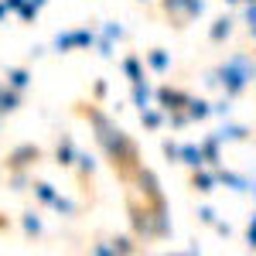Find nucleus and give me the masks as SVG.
I'll return each instance as SVG.
<instances>
[{
  "mask_svg": "<svg viewBox=\"0 0 256 256\" xmlns=\"http://www.w3.org/2000/svg\"><path fill=\"white\" fill-rule=\"evenodd\" d=\"M76 144H72V137H62L58 140V147H55V164L58 168H72V160H76Z\"/></svg>",
  "mask_w": 256,
  "mask_h": 256,
  "instance_id": "nucleus-17",
  "label": "nucleus"
},
{
  "mask_svg": "<svg viewBox=\"0 0 256 256\" xmlns=\"http://www.w3.org/2000/svg\"><path fill=\"white\" fill-rule=\"evenodd\" d=\"M123 76H126L130 82L144 79V62H140L137 55H130V58H123Z\"/></svg>",
  "mask_w": 256,
  "mask_h": 256,
  "instance_id": "nucleus-25",
  "label": "nucleus"
},
{
  "mask_svg": "<svg viewBox=\"0 0 256 256\" xmlns=\"http://www.w3.org/2000/svg\"><path fill=\"white\" fill-rule=\"evenodd\" d=\"M72 168L79 171V178H92V174H96V158H92L89 150H76V160H72Z\"/></svg>",
  "mask_w": 256,
  "mask_h": 256,
  "instance_id": "nucleus-20",
  "label": "nucleus"
},
{
  "mask_svg": "<svg viewBox=\"0 0 256 256\" xmlns=\"http://www.w3.org/2000/svg\"><path fill=\"white\" fill-rule=\"evenodd\" d=\"M130 216V229L137 239H171V208L164 205H147V202H130L126 208Z\"/></svg>",
  "mask_w": 256,
  "mask_h": 256,
  "instance_id": "nucleus-2",
  "label": "nucleus"
},
{
  "mask_svg": "<svg viewBox=\"0 0 256 256\" xmlns=\"http://www.w3.org/2000/svg\"><path fill=\"white\" fill-rule=\"evenodd\" d=\"M232 24H236V20L229 18V14H226V18H216V20H212V28H208V41L222 44V41L232 34Z\"/></svg>",
  "mask_w": 256,
  "mask_h": 256,
  "instance_id": "nucleus-18",
  "label": "nucleus"
},
{
  "mask_svg": "<svg viewBox=\"0 0 256 256\" xmlns=\"http://www.w3.org/2000/svg\"><path fill=\"white\" fill-rule=\"evenodd\" d=\"M250 192H253V195H256V181H253V188H250Z\"/></svg>",
  "mask_w": 256,
  "mask_h": 256,
  "instance_id": "nucleus-43",
  "label": "nucleus"
},
{
  "mask_svg": "<svg viewBox=\"0 0 256 256\" xmlns=\"http://www.w3.org/2000/svg\"><path fill=\"white\" fill-rule=\"evenodd\" d=\"M14 110H20V92H18V89H10L7 82H0V116L14 113Z\"/></svg>",
  "mask_w": 256,
  "mask_h": 256,
  "instance_id": "nucleus-16",
  "label": "nucleus"
},
{
  "mask_svg": "<svg viewBox=\"0 0 256 256\" xmlns=\"http://www.w3.org/2000/svg\"><path fill=\"white\" fill-rule=\"evenodd\" d=\"M216 137H218V144H246L250 140V126H242V123H222L216 130Z\"/></svg>",
  "mask_w": 256,
  "mask_h": 256,
  "instance_id": "nucleus-11",
  "label": "nucleus"
},
{
  "mask_svg": "<svg viewBox=\"0 0 256 256\" xmlns=\"http://www.w3.org/2000/svg\"><path fill=\"white\" fill-rule=\"evenodd\" d=\"M140 123H144L147 130H160V126H164V110H158V106L140 110Z\"/></svg>",
  "mask_w": 256,
  "mask_h": 256,
  "instance_id": "nucleus-22",
  "label": "nucleus"
},
{
  "mask_svg": "<svg viewBox=\"0 0 256 256\" xmlns=\"http://www.w3.org/2000/svg\"><path fill=\"white\" fill-rule=\"evenodd\" d=\"M31 192H34V198H38L41 205H52L55 195H58V188H55L52 181H34V184H31Z\"/></svg>",
  "mask_w": 256,
  "mask_h": 256,
  "instance_id": "nucleus-21",
  "label": "nucleus"
},
{
  "mask_svg": "<svg viewBox=\"0 0 256 256\" xmlns=\"http://www.w3.org/2000/svg\"><path fill=\"white\" fill-rule=\"evenodd\" d=\"M216 208H212V205H202V208H198V222H205V226H212V222H216Z\"/></svg>",
  "mask_w": 256,
  "mask_h": 256,
  "instance_id": "nucleus-32",
  "label": "nucleus"
},
{
  "mask_svg": "<svg viewBox=\"0 0 256 256\" xmlns=\"http://www.w3.org/2000/svg\"><path fill=\"white\" fill-rule=\"evenodd\" d=\"M0 20H7V7H4V0H0Z\"/></svg>",
  "mask_w": 256,
  "mask_h": 256,
  "instance_id": "nucleus-41",
  "label": "nucleus"
},
{
  "mask_svg": "<svg viewBox=\"0 0 256 256\" xmlns=\"http://www.w3.org/2000/svg\"><path fill=\"white\" fill-rule=\"evenodd\" d=\"M102 96H106V82L99 79L96 86H92V99H102Z\"/></svg>",
  "mask_w": 256,
  "mask_h": 256,
  "instance_id": "nucleus-38",
  "label": "nucleus"
},
{
  "mask_svg": "<svg viewBox=\"0 0 256 256\" xmlns=\"http://www.w3.org/2000/svg\"><path fill=\"white\" fill-rule=\"evenodd\" d=\"M20 229H24L28 236H41L44 226H41V218L34 216V212H24V216H20Z\"/></svg>",
  "mask_w": 256,
  "mask_h": 256,
  "instance_id": "nucleus-26",
  "label": "nucleus"
},
{
  "mask_svg": "<svg viewBox=\"0 0 256 256\" xmlns=\"http://www.w3.org/2000/svg\"><path fill=\"white\" fill-rule=\"evenodd\" d=\"M198 147H202V158H205V164H208V168H218V164H222V144H218L216 134H208V137L202 140Z\"/></svg>",
  "mask_w": 256,
  "mask_h": 256,
  "instance_id": "nucleus-14",
  "label": "nucleus"
},
{
  "mask_svg": "<svg viewBox=\"0 0 256 256\" xmlns=\"http://www.w3.org/2000/svg\"><path fill=\"white\" fill-rule=\"evenodd\" d=\"M52 208H55L58 216H76V202H72V198H62V195H55Z\"/></svg>",
  "mask_w": 256,
  "mask_h": 256,
  "instance_id": "nucleus-28",
  "label": "nucleus"
},
{
  "mask_svg": "<svg viewBox=\"0 0 256 256\" xmlns=\"http://www.w3.org/2000/svg\"><path fill=\"white\" fill-rule=\"evenodd\" d=\"M38 160H41L38 144H18V147L7 154V171H31Z\"/></svg>",
  "mask_w": 256,
  "mask_h": 256,
  "instance_id": "nucleus-7",
  "label": "nucleus"
},
{
  "mask_svg": "<svg viewBox=\"0 0 256 256\" xmlns=\"http://www.w3.org/2000/svg\"><path fill=\"white\" fill-rule=\"evenodd\" d=\"M10 188H14V192H28V188H31L28 171H10Z\"/></svg>",
  "mask_w": 256,
  "mask_h": 256,
  "instance_id": "nucleus-29",
  "label": "nucleus"
},
{
  "mask_svg": "<svg viewBox=\"0 0 256 256\" xmlns=\"http://www.w3.org/2000/svg\"><path fill=\"white\" fill-rule=\"evenodd\" d=\"M184 253H188V256H202V246H198V242H192V246H188Z\"/></svg>",
  "mask_w": 256,
  "mask_h": 256,
  "instance_id": "nucleus-40",
  "label": "nucleus"
},
{
  "mask_svg": "<svg viewBox=\"0 0 256 256\" xmlns=\"http://www.w3.org/2000/svg\"><path fill=\"white\" fill-rule=\"evenodd\" d=\"M110 246H113V256H134V253H137V242H134L130 236L110 239Z\"/></svg>",
  "mask_w": 256,
  "mask_h": 256,
  "instance_id": "nucleus-24",
  "label": "nucleus"
},
{
  "mask_svg": "<svg viewBox=\"0 0 256 256\" xmlns=\"http://www.w3.org/2000/svg\"><path fill=\"white\" fill-rule=\"evenodd\" d=\"M178 164H184V168H192V171L202 168V164H205L202 147H198V144H181V147H178Z\"/></svg>",
  "mask_w": 256,
  "mask_h": 256,
  "instance_id": "nucleus-15",
  "label": "nucleus"
},
{
  "mask_svg": "<svg viewBox=\"0 0 256 256\" xmlns=\"http://www.w3.org/2000/svg\"><path fill=\"white\" fill-rule=\"evenodd\" d=\"M126 181L134 184V192H137L147 205H164L168 198H164V188H160V178L150 171V168H144V164H137L130 174H126Z\"/></svg>",
  "mask_w": 256,
  "mask_h": 256,
  "instance_id": "nucleus-4",
  "label": "nucleus"
},
{
  "mask_svg": "<svg viewBox=\"0 0 256 256\" xmlns=\"http://www.w3.org/2000/svg\"><path fill=\"white\" fill-rule=\"evenodd\" d=\"M96 44V31L92 28H72V31H58L55 41H52V48L55 52H79V48H92Z\"/></svg>",
  "mask_w": 256,
  "mask_h": 256,
  "instance_id": "nucleus-6",
  "label": "nucleus"
},
{
  "mask_svg": "<svg viewBox=\"0 0 256 256\" xmlns=\"http://www.w3.org/2000/svg\"><path fill=\"white\" fill-rule=\"evenodd\" d=\"M192 188H195V192H202V195H212V192L218 188L216 168H208V164L195 168V171H192Z\"/></svg>",
  "mask_w": 256,
  "mask_h": 256,
  "instance_id": "nucleus-9",
  "label": "nucleus"
},
{
  "mask_svg": "<svg viewBox=\"0 0 256 256\" xmlns=\"http://www.w3.org/2000/svg\"><path fill=\"white\" fill-rule=\"evenodd\" d=\"M216 178H218V184H226L229 192H239V195H250V188H253V181H250V178L236 174V171H226L222 164L216 168Z\"/></svg>",
  "mask_w": 256,
  "mask_h": 256,
  "instance_id": "nucleus-10",
  "label": "nucleus"
},
{
  "mask_svg": "<svg viewBox=\"0 0 256 256\" xmlns=\"http://www.w3.org/2000/svg\"><path fill=\"white\" fill-rule=\"evenodd\" d=\"M160 10L168 14L174 28H184L205 14V0H160Z\"/></svg>",
  "mask_w": 256,
  "mask_h": 256,
  "instance_id": "nucleus-5",
  "label": "nucleus"
},
{
  "mask_svg": "<svg viewBox=\"0 0 256 256\" xmlns=\"http://www.w3.org/2000/svg\"><path fill=\"white\" fill-rule=\"evenodd\" d=\"M184 113H188V120H192V123H202V120L212 116V102H208V99H198V96H188Z\"/></svg>",
  "mask_w": 256,
  "mask_h": 256,
  "instance_id": "nucleus-13",
  "label": "nucleus"
},
{
  "mask_svg": "<svg viewBox=\"0 0 256 256\" xmlns=\"http://www.w3.org/2000/svg\"><path fill=\"white\" fill-rule=\"evenodd\" d=\"M92 48H96L102 58H113V48H116V41H110V38H102V34H96V44H92Z\"/></svg>",
  "mask_w": 256,
  "mask_h": 256,
  "instance_id": "nucleus-30",
  "label": "nucleus"
},
{
  "mask_svg": "<svg viewBox=\"0 0 256 256\" xmlns=\"http://www.w3.org/2000/svg\"><path fill=\"white\" fill-rule=\"evenodd\" d=\"M147 68L158 72V76H164V72L171 68V55H168L164 48H150V52H147Z\"/></svg>",
  "mask_w": 256,
  "mask_h": 256,
  "instance_id": "nucleus-19",
  "label": "nucleus"
},
{
  "mask_svg": "<svg viewBox=\"0 0 256 256\" xmlns=\"http://www.w3.org/2000/svg\"><path fill=\"white\" fill-rule=\"evenodd\" d=\"M184 102H188V92H184V89H174V86H158V89H154V106L164 110V113L184 110Z\"/></svg>",
  "mask_w": 256,
  "mask_h": 256,
  "instance_id": "nucleus-8",
  "label": "nucleus"
},
{
  "mask_svg": "<svg viewBox=\"0 0 256 256\" xmlns=\"http://www.w3.org/2000/svg\"><path fill=\"white\" fill-rule=\"evenodd\" d=\"M7 86L18 89V92H24V89L31 86V72H28V68H7Z\"/></svg>",
  "mask_w": 256,
  "mask_h": 256,
  "instance_id": "nucleus-23",
  "label": "nucleus"
},
{
  "mask_svg": "<svg viewBox=\"0 0 256 256\" xmlns=\"http://www.w3.org/2000/svg\"><path fill=\"white\" fill-rule=\"evenodd\" d=\"M82 116L89 120L92 137H96V147L102 150V158L110 160V164H113L123 178H126L140 164L137 140L130 137V134H126V130H123V126H120L110 113H102L99 106H82Z\"/></svg>",
  "mask_w": 256,
  "mask_h": 256,
  "instance_id": "nucleus-1",
  "label": "nucleus"
},
{
  "mask_svg": "<svg viewBox=\"0 0 256 256\" xmlns=\"http://www.w3.org/2000/svg\"><path fill=\"white\" fill-rule=\"evenodd\" d=\"M246 24L250 31H256V4H246Z\"/></svg>",
  "mask_w": 256,
  "mask_h": 256,
  "instance_id": "nucleus-37",
  "label": "nucleus"
},
{
  "mask_svg": "<svg viewBox=\"0 0 256 256\" xmlns=\"http://www.w3.org/2000/svg\"><path fill=\"white\" fill-rule=\"evenodd\" d=\"M130 86H134V89H130V99H134L137 110L154 106V89H150V82H147V79H137V82H130Z\"/></svg>",
  "mask_w": 256,
  "mask_h": 256,
  "instance_id": "nucleus-12",
  "label": "nucleus"
},
{
  "mask_svg": "<svg viewBox=\"0 0 256 256\" xmlns=\"http://www.w3.org/2000/svg\"><path fill=\"white\" fill-rule=\"evenodd\" d=\"M250 34H253V44H256V31H250Z\"/></svg>",
  "mask_w": 256,
  "mask_h": 256,
  "instance_id": "nucleus-44",
  "label": "nucleus"
},
{
  "mask_svg": "<svg viewBox=\"0 0 256 256\" xmlns=\"http://www.w3.org/2000/svg\"><path fill=\"white\" fill-rule=\"evenodd\" d=\"M99 34H102V38H110V41H123V38H126V31H123V24H116V20H106Z\"/></svg>",
  "mask_w": 256,
  "mask_h": 256,
  "instance_id": "nucleus-27",
  "label": "nucleus"
},
{
  "mask_svg": "<svg viewBox=\"0 0 256 256\" xmlns=\"http://www.w3.org/2000/svg\"><path fill=\"white\" fill-rule=\"evenodd\" d=\"M239 4H256V0H239Z\"/></svg>",
  "mask_w": 256,
  "mask_h": 256,
  "instance_id": "nucleus-42",
  "label": "nucleus"
},
{
  "mask_svg": "<svg viewBox=\"0 0 256 256\" xmlns=\"http://www.w3.org/2000/svg\"><path fill=\"white\" fill-rule=\"evenodd\" d=\"M89 253H92V256H113V246H110V242H96Z\"/></svg>",
  "mask_w": 256,
  "mask_h": 256,
  "instance_id": "nucleus-35",
  "label": "nucleus"
},
{
  "mask_svg": "<svg viewBox=\"0 0 256 256\" xmlns=\"http://www.w3.org/2000/svg\"><path fill=\"white\" fill-rule=\"evenodd\" d=\"M178 147H181V144H174V140H164V144H160L164 158H168V160H174V164H178Z\"/></svg>",
  "mask_w": 256,
  "mask_h": 256,
  "instance_id": "nucleus-33",
  "label": "nucleus"
},
{
  "mask_svg": "<svg viewBox=\"0 0 256 256\" xmlns=\"http://www.w3.org/2000/svg\"><path fill=\"white\" fill-rule=\"evenodd\" d=\"M216 79L218 86H222V92L229 99L242 96L246 89H250V82L256 79V58H250V55H232V58H226L222 65L216 68Z\"/></svg>",
  "mask_w": 256,
  "mask_h": 256,
  "instance_id": "nucleus-3",
  "label": "nucleus"
},
{
  "mask_svg": "<svg viewBox=\"0 0 256 256\" xmlns=\"http://www.w3.org/2000/svg\"><path fill=\"white\" fill-rule=\"evenodd\" d=\"M229 113H232V99L229 96H222L218 102H212V116H226L229 120Z\"/></svg>",
  "mask_w": 256,
  "mask_h": 256,
  "instance_id": "nucleus-31",
  "label": "nucleus"
},
{
  "mask_svg": "<svg viewBox=\"0 0 256 256\" xmlns=\"http://www.w3.org/2000/svg\"><path fill=\"white\" fill-rule=\"evenodd\" d=\"M140 4H150V0H140Z\"/></svg>",
  "mask_w": 256,
  "mask_h": 256,
  "instance_id": "nucleus-46",
  "label": "nucleus"
},
{
  "mask_svg": "<svg viewBox=\"0 0 256 256\" xmlns=\"http://www.w3.org/2000/svg\"><path fill=\"white\" fill-rule=\"evenodd\" d=\"M20 4H24V0H4V7H7V14H18V10H20Z\"/></svg>",
  "mask_w": 256,
  "mask_h": 256,
  "instance_id": "nucleus-39",
  "label": "nucleus"
},
{
  "mask_svg": "<svg viewBox=\"0 0 256 256\" xmlns=\"http://www.w3.org/2000/svg\"><path fill=\"white\" fill-rule=\"evenodd\" d=\"M246 246H250V253H256V212H253V222H250V229H246Z\"/></svg>",
  "mask_w": 256,
  "mask_h": 256,
  "instance_id": "nucleus-34",
  "label": "nucleus"
},
{
  "mask_svg": "<svg viewBox=\"0 0 256 256\" xmlns=\"http://www.w3.org/2000/svg\"><path fill=\"white\" fill-rule=\"evenodd\" d=\"M226 4H239V0H226Z\"/></svg>",
  "mask_w": 256,
  "mask_h": 256,
  "instance_id": "nucleus-45",
  "label": "nucleus"
},
{
  "mask_svg": "<svg viewBox=\"0 0 256 256\" xmlns=\"http://www.w3.org/2000/svg\"><path fill=\"white\" fill-rule=\"evenodd\" d=\"M212 229H216L218 236H226V239L232 236V226H229V222H218V218H216V222H212Z\"/></svg>",
  "mask_w": 256,
  "mask_h": 256,
  "instance_id": "nucleus-36",
  "label": "nucleus"
}]
</instances>
